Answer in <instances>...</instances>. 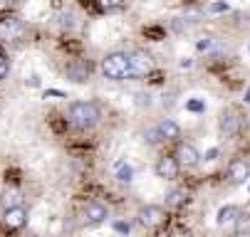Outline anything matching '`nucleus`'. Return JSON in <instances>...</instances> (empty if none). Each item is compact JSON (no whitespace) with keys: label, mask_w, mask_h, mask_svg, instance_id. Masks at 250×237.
<instances>
[{"label":"nucleus","mask_w":250,"mask_h":237,"mask_svg":"<svg viewBox=\"0 0 250 237\" xmlns=\"http://www.w3.org/2000/svg\"><path fill=\"white\" fill-rule=\"evenodd\" d=\"M99 121V107L94 101H72L67 109V124L72 128L87 131Z\"/></svg>","instance_id":"obj_1"},{"label":"nucleus","mask_w":250,"mask_h":237,"mask_svg":"<svg viewBox=\"0 0 250 237\" xmlns=\"http://www.w3.org/2000/svg\"><path fill=\"white\" fill-rule=\"evenodd\" d=\"M102 74L112 82L129 79V55L126 52H112L102 59Z\"/></svg>","instance_id":"obj_2"},{"label":"nucleus","mask_w":250,"mask_h":237,"mask_svg":"<svg viewBox=\"0 0 250 237\" xmlns=\"http://www.w3.org/2000/svg\"><path fill=\"white\" fill-rule=\"evenodd\" d=\"M129 55V79H139V77H146L151 72V55L144 52V50H134V52H126Z\"/></svg>","instance_id":"obj_3"},{"label":"nucleus","mask_w":250,"mask_h":237,"mask_svg":"<svg viewBox=\"0 0 250 237\" xmlns=\"http://www.w3.org/2000/svg\"><path fill=\"white\" fill-rule=\"evenodd\" d=\"M136 218H139V222L144 225V227L154 230V227H161L166 222V210L161 205H144V208L139 210Z\"/></svg>","instance_id":"obj_4"},{"label":"nucleus","mask_w":250,"mask_h":237,"mask_svg":"<svg viewBox=\"0 0 250 237\" xmlns=\"http://www.w3.org/2000/svg\"><path fill=\"white\" fill-rule=\"evenodd\" d=\"M106 218H109V210H106L104 202H99V200L84 202V222L87 225H102V222H106Z\"/></svg>","instance_id":"obj_5"},{"label":"nucleus","mask_w":250,"mask_h":237,"mask_svg":"<svg viewBox=\"0 0 250 237\" xmlns=\"http://www.w3.org/2000/svg\"><path fill=\"white\" fill-rule=\"evenodd\" d=\"M25 35V25L20 18H5L0 20V37L8 40V42H15Z\"/></svg>","instance_id":"obj_6"},{"label":"nucleus","mask_w":250,"mask_h":237,"mask_svg":"<svg viewBox=\"0 0 250 237\" xmlns=\"http://www.w3.org/2000/svg\"><path fill=\"white\" fill-rule=\"evenodd\" d=\"M154 173H156L159 178H164V181H173L178 173H181V165H178L176 156H164V158L156 161Z\"/></svg>","instance_id":"obj_7"},{"label":"nucleus","mask_w":250,"mask_h":237,"mask_svg":"<svg viewBox=\"0 0 250 237\" xmlns=\"http://www.w3.org/2000/svg\"><path fill=\"white\" fill-rule=\"evenodd\" d=\"M228 178H230V183H235V185H245V183L250 181V165H248L243 158H233V161L228 163Z\"/></svg>","instance_id":"obj_8"},{"label":"nucleus","mask_w":250,"mask_h":237,"mask_svg":"<svg viewBox=\"0 0 250 237\" xmlns=\"http://www.w3.org/2000/svg\"><path fill=\"white\" fill-rule=\"evenodd\" d=\"M176 161H178L181 168H196L201 163V153L193 144H181L178 151H176Z\"/></svg>","instance_id":"obj_9"},{"label":"nucleus","mask_w":250,"mask_h":237,"mask_svg":"<svg viewBox=\"0 0 250 237\" xmlns=\"http://www.w3.org/2000/svg\"><path fill=\"white\" fill-rule=\"evenodd\" d=\"M3 225L8 230H20L27 225V210L22 205L18 208H10V210H3Z\"/></svg>","instance_id":"obj_10"},{"label":"nucleus","mask_w":250,"mask_h":237,"mask_svg":"<svg viewBox=\"0 0 250 237\" xmlns=\"http://www.w3.org/2000/svg\"><path fill=\"white\" fill-rule=\"evenodd\" d=\"M154 128H156L161 141H176V139H181V126H178L173 119H161Z\"/></svg>","instance_id":"obj_11"},{"label":"nucleus","mask_w":250,"mask_h":237,"mask_svg":"<svg viewBox=\"0 0 250 237\" xmlns=\"http://www.w3.org/2000/svg\"><path fill=\"white\" fill-rule=\"evenodd\" d=\"M240 218H243V210H240L238 205H223V208L216 213V225H218V227H230V225H235Z\"/></svg>","instance_id":"obj_12"},{"label":"nucleus","mask_w":250,"mask_h":237,"mask_svg":"<svg viewBox=\"0 0 250 237\" xmlns=\"http://www.w3.org/2000/svg\"><path fill=\"white\" fill-rule=\"evenodd\" d=\"M89 72H92L89 62H72V64L67 67V77L72 79V82H87Z\"/></svg>","instance_id":"obj_13"},{"label":"nucleus","mask_w":250,"mask_h":237,"mask_svg":"<svg viewBox=\"0 0 250 237\" xmlns=\"http://www.w3.org/2000/svg\"><path fill=\"white\" fill-rule=\"evenodd\" d=\"M114 178H117L119 183H131V181H134V168H131V163L119 161V163L114 165Z\"/></svg>","instance_id":"obj_14"},{"label":"nucleus","mask_w":250,"mask_h":237,"mask_svg":"<svg viewBox=\"0 0 250 237\" xmlns=\"http://www.w3.org/2000/svg\"><path fill=\"white\" fill-rule=\"evenodd\" d=\"M221 131L226 133V136H235V131H238V119L233 116V111H226L221 116Z\"/></svg>","instance_id":"obj_15"},{"label":"nucleus","mask_w":250,"mask_h":237,"mask_svg":"<svg viewBox=\"0 0 250 237\" xmlns=\"http://www.w3.org/2000/svg\"><path fill=\"white\" fill-rule=\"evenodd\" d=\"M0 205H3V210L18 208V205H22V198H20V193L8 190V193H3V198H0Z\"/></svg>","instance_id":"obj_16"},{"label":"nucleus","mask_w":250,"mask_h":237,"mask_svg":"<svg viewBox=\"0 0 250 237\" xmlns=\"http://www.w3.org/2000/svg\"><path fill=\"white\" fill-rule=\"evenodd\" d=\"M186 198H188V195H186L184 188H173V190L168 193V198H166V205H168V208H178Z\"/></svg>","instance_id":"obj_17"},{"label":"nucleus","mask_w":250,"mask_h":237,"mask_svg":"<svg viewBox=\"0 0 250 237\" xmlns=\"http://www.w3.org/2000/svg\"><path fill=\"white\" fill-rule=\"evenodd\" d=\"M126 0H97V8L104 10V13H112V10H119Z\"/></svg>","instance_id":"obj_18"},{"label":"nucleus","mask_w":250,"mask_h":237,"mask_svg":"<svg viewBox=\"0 0 250 237\" xmlns=\"http://www.w3.org/2000/svg\"><path fill=\"white\" fill-rule=\"evenodd\" d=\"M186 109L193 111V114H201V111H206V104H203L201 99H188L186 101Z\"/></svg>","instance_id":"obj_19"},{"label":"nucleus","mask_w":250,"mask_h":237,"mask_svg":"<svg viewBox=\"0 0 250 237\" xmlns=\"http://www.w3.org/2000/svg\"><path fill=\"white\" fill-rule=\"evenodd\" d=\"M8 74V59H5V55L0 52V79H3Z\"/></svg>","instance_id":"obj_20"},{"label":"nucleus","mask_w":250,"mask_h":237,"mask_svg":"<svg viewBox=\"0 0 250 237\" xmlns=\"http://www.w3.org/2000/svg\"><path fill=\"white\" fill-rule=\"evenodd\" d=\"M228 8H230L228 3H213V5H210V13H226Z\"/></svg>","instance_id":"obj_21"},{"label":"nucleus","mask_w":250,"mask_h":237,"mask_svg":"<svg viewBox=\"0 0 250 237\" xmlns=\"http://www.w3.org/2000/svg\"><path fill=\"white\" fill-rule=\"evenodd\" d=\"M210 45H213L210 40H201V42H198V52H203V50H208Z\"/></svg>","instance_id":"obj_22"},{"label":"nucleus","mask_w":250,"mask_h":237,"mask_svg":"<svg viewBox=\"0 0 250 237\" xmlns=\"http://www.w3.org/2000/svg\"><path fill=\"white\" fill-rule=\"evenodd\" d=\"M117 230H119V232H129V225H124V222H117Z\"/></svg>","instance_id":"obj_23"},{"label":"nucleus","mask_w":250,"mask_h":237,"mask_svg":"<svg viewBox=\"0 0 250 237\" xmlns=\"http://www.w3.org/2000/svg\"><path fill=\"white\" fill-rule=\"evenodd\" d=\"M45 96H64L62 91H45Z\"/></svg>","instance_id":"obj_24"},{"label":"nucleus","mask_w":250,"mask_h":237,"mask_svg":"<svg viewBox=\"0 0 250 237\" xmlns=\"http://www.w3.org/2000/svg\"><path fill=\"white\" fill-rule=\"evenodd\" d=\"M8 5H10V0H0V10H5Z\"/></svg>","instance_id":"obj_25"},{"label":"nucleus","mask_w":250,"mask_h":237,"mask_svg":"<svg viewBox=\"0 0 250 237\" xmlns=\"http://www.w3.org/2000/svg\"><path fill=\"white\" fill-rule=\"evenodd\" d=\"M245 101H248V104H250V89L245 91Z\"/></svg>","instance_id":"obj_26"},{"label":"nucleus","mask_w":250,"mask_h":237,"mask_svg":"<svg viewBox=\"0 0 250 237\" xmlns=\"http://www.w3.org/2000/svg\"><path fill=\"white\" fill-rule=\"evenodd\" d=\"M30 237H40V235H30Z\"/></svg>","instance_id":"obj_27"}]
</instances>
